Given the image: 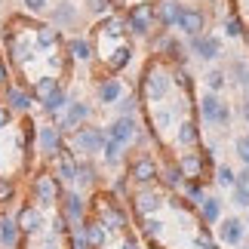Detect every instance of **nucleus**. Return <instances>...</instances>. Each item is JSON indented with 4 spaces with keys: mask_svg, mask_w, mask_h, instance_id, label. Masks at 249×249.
<instances>
[{
    "mask_svg": "<svg viewBox=\"0 0 249 249\" xmlns=\"http://www.w3.org/2000/svg\"><path fill=\"white\" fill-rule=\"evenodd\" d=\"M95 178H99V169H95V163L89 157L77 160V181L80 185H95Z\"/></svg>",
    "mask_w": 249,
    "mask_h": 249,
    "instance_id": "24",
    "label": "nucleus"
},
{
    "mask_svg": "<svg viewBox=\"0 0 249 249\" xmlns=\"http://www.w3.org/2000/svg\"><path fill=\"white\" fill-rule=\"evenodd\" d=\"M68 102H71V95H68V92H65V89H59V92H55V95H53V99H50V102H46V105H43V111H46V114H50V117H53V120H59V117H62V114H65V108H68Z\"/></svg>",
    "mask_w": 249,
    "mask_h": 249,
    "instance_id": "22",
    "label": "nucleus"
},
{
    "mask_svg": "<svg viewBox=\"0 0 249 249\" xmlns=\"http://www.w3.org/2000/svg\"><path fill=\"white\" fill-rule=\"evenodd\" d=\"M203 83H206V89L209 92H222L225 86H228V74H225V68H213V71H206V77H203Z\"/></svg>",
    "mask_w": 249,
    "mask_h": 249,
    "instance_id": "25",
    "label": "nucleus"
},
{
    "mask_svg": "<svg viewBox=\"0 0 249 249\" xmlns=\"http://www.w3.org/2000/svg\"><path fill=\"white\" fill-rule=\"evenodd\" d=\"M243 40H246V46H249V28H246V34H243Z\"/></svg>",
    "mask_w": 249,
    "mask_h": 249,
    "instance_id": "34",
    "label": "nucleus"
},
{
    "mask_svg": "<svg viewBox=\"0 0 249 249\" xmlns=\"http://www.w3.org/2000/svg\"><path fill=\"white\" fill-rule=\"evenodd\" d=\"M142 108V99H139V92H129V95H123V99L117 102V117H136V111Z\"/></svg>",
    "mask_w": 249,
    "mask_h": 249,
    "instance_id": "27",
    "label": "nucleus"
},
{
    "mask_svg": "<svg viewBox=\"0 0 249 249\" xmlns=\"http://www.w3.org/2000/svg\"><path fill=\"white\" fill-rule=\"evenodd\" d=\"M123 151H126V148H123L120 142L108 139V142H105V148H102V160L108 166H117V163H123Z\"/></svg>",
    "mask_w": 249,
    "mask_h": 249,
    "instance_id": "23",
    "label": "nucleus"
},
{
    "mask_svg": "<svg viewBox=\"0 0 249 249\" xmlns=\"http://www.w3.org/2000/svg\"><path fill=\"white\" fill-rule=\"evenodd\" d=\"M18 243H22V231H18L16 215L3 213L0 215V249H18Z\"/></svg>",
    "mask_w": 249,
    "mask_h": 249,
    "instance_id": "17",
    "label": "nucleus"
},
{
    "mask_svg": "<svg viewBox=\"0 0 249 249\" xmlns=\"http://www.w3.org/2000/svg\"><path fill=\"white\" fill-rule=\"evenodd\" d=\"M176 145L181 151H197V145H200V123L194 117H185L176 126Z\"/></svg>",
    "mask_w": 249,
    "mask_h": 249,
    "instance_id": "13",
    "label": "nucleus"
},
{
    "mask_svg": "<svg viewBox=\"0 0 249 249\" xmlns=\"http://www.w3.org/2000/svg\"><path fill=\"white\" fill-rule=\"evenodd\" d=\"M215 181H218L222 188H234V185H237V172H234L231 166L218 163V166H215Z\"/></svg>",
    "mask_w": 249,
    "mask_h": 249,
    "instance_id": "28",
    "label": "nucleus"
},
{
    "mask_svg": "<svg viewBox=\"0 0 249 249\" xmlns=\"http://www.w3.org/2000/svg\"><path fill=\"white\" fill-rule=\"evenodd\" d=\"M225 74H228V83L237 86V89H243L246 99H249V62L246 59H231V65L225 68Z\"/></svg>",
    "mask_w": 249,
    "mask_h": 249,
    "instance_id": "18",
    "label": "nucleus"
},
{
    "mask_svg": "<svg viewBox=\"0 0 249 249\" xmlns=\"http://www.w3.org/2000/svg\"><path fill=\"white\" fill-rule=\"evenodd\" d=\"M240 117L249 123V99H243V102H240Z\"/></svg>",
    "mask_w": 249,
    "mask_h": 249,
    "instance_id": "33",
    "label": "nucleus"
},
{
    "mask_svg": "<svg viewBox=\"0 0 249 249\" xmlns=\"http://www.w3.org/2000/svg\"><path fill=\"white\" fill-rule=\"evenodd\" d=\"M178 13H181V3H178V0H157V3H154L157 28H160V31L176 28V25H178Z\"/></svg>",
    "mask_w": 249,
    "mask_h": 249,
    "instance_id": "15",
    "label": "nucleus"
},
{
    "mask_svg": "<svg viewBox=\"0 0 249 249\" xmlns=\"http://www.w3.org/2000/svg\"><path fill=\"white\" fill-rule=\"evenodd\" d=\"M197 111H200V120L209 123V126H218V129H228V126H231V120H234L231 105L222 102L215 92H206L203 99L197 102Z\"/></svg>",
    "mask_w": 249,
    "mask_h": 249,
    "instance_id": "5",
    "label": "nucleus"
},
{
    "mask_svg": "<svg viewBox=\"0 0 249 249\" xmlns=\"http://www.w3.org/2000/svg\"><path fill=\"white\" fill-rule=\"evenodd\" d=\"M246 231H249V209H246Z\"/></svg>",
    "mask_w": 249,
    "mask_h": 249,
    "instance_id": "35",
    "label": "nucleus"
},
{
    "mask_svg": "<svg viewBox=\"0 0 249 249\" xmlns=\"http://www.w3.org/2000/svg\"><path fill=\"white\" fill-rule=\"evenodd\" d=\"M234 154L240 157V163H243V166H249V132L234 142Z\"/></svg>",
    "mask_w": 249,
    "mask_h": 249,
    "instance_id": "30",
    "label": "nucleus"
},
{
    "mask_svg": "<svg viewBox=\"0 0 249 249\" xmlns=\"http://www.w3.org/2000/svg\"><path fill=\"white\" fill-rule=\"evenodd\" d=\"M13 120H16V111L9 108V105H3V102H0V129H6Z\"/></svg>",
    "mask_w": 249,
    "mask_h": 249,
    "instance_id": "31",
    "label": "nucleus"
},
{
    "mask_svg": "<svg viewBox=\"0 0 249 249\" xmlns=\"http://www.w3.org/2000/svg\"><path fill=\"white\" fill-rule=\"evenodd\" d=\"M89 117H92V108H89V105L80 102V99H71L68 108H65V114L55 123H59V132H62V136H71V132L77 129V126H83Z\"/></svg>",
    "mask_w": 249,
    "mask_h": 249,
    "instance_id": "7",
    "label": "nucleus"
},
{
    "mask_svg": "<svg viewBox=\"0 0 249 249\" xmlns=\"http://www.w3.org/2000/svg\"><path fill=\"white\" fill-rule=\"evenodd\" d=\"M74 22H77V9H74V3L62 0V3L53 9V22H50V25H55V28L62 31V28H71Z\"/></svg>",
    "mask_w": 249,
    "mask_h": 249,
    "instance_id": "20",
    "label": "nucleus"
},
{
    "mask_svg": "<svg viewBox=\"0 0 249 249\" xmlns=\"http://www.w3.org/2000/svg\"><path fill=\"white\" fill-rule=\"evenodd\" d=\"M68 55L74 62H92L95 59L92 43L86 40V37H71V40H68Z\"/></svg>",
    "mask_w": 249,
    "mask_h": 249,
    "instance_id": "21",
    "label": "nucleus"
},
{
    "mask_svg": "<svg viewBox=\"0 0 249 249\" xmlns=\"http://www.w3.org/2000/svg\"><path fill=\"white\" fill-rule=\"evenodd\" d=\"M105 132H108V139L120 142L123 148H129L132 142L139 139V123H136V117H114L108 126H105Z\"/></svg>",
    "mask_w": 249,
    "mask_h": 249,
    "instance_id": "11",
    "label": "nucleus"
},
{
    "mask_svg": "<svg viewBox=\"0 0 249 249\" xmlns=\"http://www.w3.org/2000/svg\"><path fill=\"white\" fill-rule=\"evenodd\" d=\"M218 240H222L225 246H234L240 249L243 240H246V222H240V218H222L218 222Z\"/></svg>",
    "mask_w": 249,
    "mask_h": 249,
    "instance_id": "12",
    "label": "nucleus"
},
{
    "mask_svg": "<svg viewBox=\"0 0 249 249\" xmlns=\"http://www.w3.org/2000/svg\"><path fill=\"white\" fill-rule=\"evenodd\" d=\"M3 105H9L16 114H28V111H31V105H34V99H31V92H28L25 86L6 83V89H3Z\"/></svg>",
    "mask_w": 249,
    "mask_h": 249,
    "instance_id": "14",
    "label": "nucleus"
},
{
    "mask_svg": "<svg viewBox=\"0 0 249 249\" xmlns=\"http://www.w3.org/2000/svg\"><path fill=\"white\" fill-rule=\"evenodd\" d=\"M123 22H126V31L132 37H151L154 34V25H157L154 3H151V0H145V3H132L126 13H123Z\"/></svg>",
    "mask_w": 249,
    "mask_h": 249,
    "instance_id": "4",
    "label": "nucleus"
},
{
    "mask_svg": "<svg viewBox=\"0 0 249 249\" xmlns=\"http://www.w3.org/2000/svg\"><path fill=\"white\" fill-rule=\"evenodd\" d=\"M176 89V80H172V62L160 59V55H151L142 68L139 77V99L145 105H157L166 102V95Z\"/></svg>",
    "mask_w": 249,
    "mask_h": 249,
    "instance_id": "2",
    "label": "nucleus"
},
{
    "mask_svg": "<svg viewBox=\"0 0 249 249\" xmlns=\"http://www.w3.org/2000/svg\"><path fill=\"white\" fill-rule=\"evenodd\" d=\"M105 142H108V132H105V126H95V123H83V126H77L68 136L74 157H89V160H92V154H102Z\"/></svg>",
    "mask_w": 249,
    "mask_h": 249,
    "instance_id": "3",
    "label": "nucleus"
},
{
    "mask_svg": "<svg viewBox=\"0 0 249 249\" xmlns=\"http://www.w3.org/2000/svg\"><path fill=\"white\" fill-rule=\"evenodd\" d=\"M246 9H249V0H246Z\"/></svg>",
    "mask_w": 249,
    "mask_h": 249,
    "instance_id": "36",
    "label": "nucleus"
},
{
    "mask_svg": "<svg viewBox=\"0 0 249 249\" xmlns=\"http://www.w3.org/2000/svg\"><path fill=\"white\" fill-rule=\"evenodd\" d=\"M188 50L200 62H215L222 55V40L215 34H197V37H188Z\"/></svg>",
    "mask_w": 249,
    "mask_h": 249,
    "instance_id": "10",
    "label": "nucleus"
},
{
    "mask_svg": "<svg viewBox=\"0 0 249 249\" xmlns=\"http://www.w3.org/2000/svg\"><path fill=\"white\" fill-rule=\"evenodd\" d=\"M178 31L185 37H197V34H206V13L200 6H185L181 3V13H178Z\"/></svg>",
    "mask_w": 249,
    "mask_h": 249,
    "instance_id": "9",
    "label": "nucleus"
},
{
    "mask_svg": "<svg viewBox=\"0 0 249 249\" xmlns=\"http://www.w3.org/2000/svg\"><path fill=\"white\" fill-rule=\"evenodd\" d=\"M132 55H136V50H132V40L126 37V40H117V43L111 46V53L102 59V65H105V71H108V74L117 77V74L132 62Z\"/></svg>",
    "mask_w": 249,
    "mask_h": 249,
    "instance_id": "8",
    "label": "nucleus"
},
{
    "mask_svg": "<svg viewBox=\"0 0 249 249\" xmlns=\"http://www.w3.org/2000/svg\"><path fill=\"white\" fill-rule=\"evenodd\" d=\"M18 249H74V228L65 218L62 206L50 209L46 222L31 234H22Z\"/></svg>",
    "mask_w": 249,
    "mask_h": 249,
    "instance_id": "1",
    "label": "nucleus"
},
{
    "mask_svg": "<svg viewBox=\"0 0 249 249\" xmlns=\"http://www.w3.org/2000/svg\"><path fill=\"white\" fill-rule=\"evenodd\" d=\"M231 203H234L237 209H249V188L234 185V188H231Z\"/></svg>",
    "mask_w": 249,
    "mask_h": 249,
    "instance_id": "29",
    "label": "nucleus"
},
{
    "mask_svg": "<svg viewBox=\"0 0 249 249\" xmlns=\"http://www.w3.org/2000/svg\"><path fill=\"white\" fill-rule=\"evenodd\" d=\"M126 178H129V185H157L160 181V163L148 151H139L126 163Z\"/></svg>",
    "mask_w": 249,
    "mask_h": 249,
    "instance_id": "6",
    "label": "nucleus"
},
{
    "mask_svg": "<svg viewBox=\"0 0 249 249\" xmlns=\"http://www.w3.org/2000/svg\"><path fill=\"white\" fill-rule=\"evenodd\" d=\"M95 99H99L102 105H117V102L123 99V80L114 77V74L102 77L99 86H95Z\"/></svg>",
    "mask_w": 249,
    "mask_h": 249,
    "instance_id": "16",
    "label": "nucleus"
},
{
    "mask_svg": "<svg viewBox=\"0 0 249 249\" xmlns=\"http://www.w3.org/2000/svg\"><path fill=\"white\" fill-rule=\"evenodd\" d=\"M197 213H200V222L203 225H218L222 222V197H203V203L197 206Z\"/></svg>",
    "mask_w": 249,
    "mask_h": 249,
    "instance_id": "19",
    "label": "nucleus"
},
{
    "mask_svg": "<svg viewBox=\"0 0 249 249\" xmlns=\"http://www.w3.org/2000/svg\"><path fill=\"white\" fill-rule=\"evenodd\" d=\"M222 28H225V34H228V37H243V34H246V22H243V16H240V13H228Z\"/></svg>",
    "mask_w": 249,
    "mask_h": 249,
    "instance_id": "26",
    "label": "nucleus"
},
{
    "mask_svg": "<svg viewBox=\"0 0 249 249\" xmlns=\"http://www.w3.org/2000/svg\"><path fill=\"white\" fill-rule=\"evenodd\" d=\"M246 246H249V243H246Z\"/></svg>",
    "mask_w": 249,
    "mask_h": 249,
    "instance_id": "37",
    "label": "nucleus"
},
{
    "mask_svg": "<svg viewBox=\"0 0 249 249\" xmlns=\"http://www.w3.org/2000/svg\"><path fill=\"white\" fill-rule=\"evenodd\" d=\"M22 3H25L28 13H34V16H40L43 9H46V0H22Z\"/></svg>",
    "mask_w": 249,
    "mask_h": 249,
    "instance_id": "32",
    "label": "nucleus"
}]
</instances>
